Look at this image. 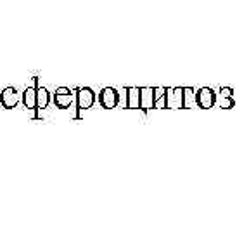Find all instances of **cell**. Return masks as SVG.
Returning <instances> with one entry per match:
<instances>
[{
  "instance_id": "1",
  "label": "cell",
  "mask_w": 249,
  "mask_h": 234,
  "mask_svg": "<svg viewBox=\"0 0 249 234\" xmlns=\"http://www.w3.org/2000/svg\"><path fill=\"white\" fill-rule=\"evenodd\" d=\"M93 101H95V96H93V92L90 89L78 90V104H80V108H90L93 104Z\"/></svg>"
},
{
  "instance_id": "2",
  "label": "cell",
  "mask_w": 249,
  "mask_h": 234,
  "mask_svg": "<svg viewBox=\"0 0 249 234\" xmlns=\"http://www.w3.org/2000/svg\"><path fill=\"white\" fill-rule=\"evenodd\" d=\"M55 104L61 106V108H68L71 104V92L68 89H59L55 92Z\"/></svg>"
},
{
  "instance_id": "3",
  "label": "cell",
  "mask_w": 249,
  "mask_h": 234,
  "mask_svg": "<svg viewBox=\"0 0 249 234\" xmlns=\"http://www.w3.org/2000/svg\"><path fill=\"white\" fill-rule=\"evenodd\" d=\"M116 99H118V96H116V92H114L113 89H104V90H102L101 101H102V104H104L106 108H113V106L116 104Z\"/></svg>"
},
{
  "instance_id": "4",
  "label": "cell",
  "mask_w": 249,
  "mask_h": 234,
  "mask_svg": "<svg viewBox=\"0 0 249 234\" xmlns=\"http://www.w3.org/2000/svg\"><path fill=\"white\" fill-rule=\"evenodd\" d=\"M18 102V96H16V90L14 89H5L4 94H2V104L5 106V108H12V106Z\"/></svg>"
},
{
  "instance_id": "5",
  "label": "cell",
  "mask_w": 249,
  "mask_h": 234,
  "mask_svg": "<svg viewBox=\"0 0 249 234\" xmlns=\"http://www.w3.org/2000/svg\"><path fill=\"white\" fill-rule=\"evenodd\" d=\"M199 102H201V106L208 108V106L213 102V92H211V90L202 89L201 92H199Z\"/></svg>"
},
{
  "instance_id": "6",
  "label": "cell",
  "mask_w": 249,
  "mask_h": 234,
  "mask_svg": "<svg viewBox=\"0 0 249 234\" xmlns=\"http://www.w3.org/2000/svg\"><path fill=\"white\" fill-rule=\"evenodd\" d=\"M24 102H26L28 108H35L36 106V90L35 89H28L24 92Z\"/></svg>"
},
{
  "instance_id": "7",
  "label": "cell",
  "mask_w": 249,
  "mask_h": 234,
  "mask_svg": "<svg viewBox=\"0 0 249 234\" xmlns=\"http://www.w3.org/2000/svg\"><path fill=\"white\" fill-rule=\"evenodd\" d=\"M47 101H49V96H47V90L45 89H38L36 90V104L40 108H45Z\"/></svg>"
}]
</instances>
